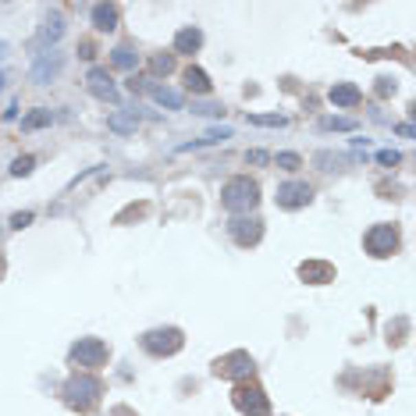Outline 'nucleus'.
Wrapping results in <instances>:
<instances>
[{"label": "nucleus", "mask_w": 416, "mask_h": 416, "mask_svg": "<svg viewBox=\"0 0 416 416\" xmlns=\"http://www.w3.org/2000/svg\"><path fill=\"white\" fill-rule=\"evenodd\" d=\"M256 203H260V185L249 178H232L221 189V206L228 214H249L256 210Z\"/></svg>", "instance_id": "nucleus-1"}, {"label": "nucleus", "mask_w": 416, "mask_h": 416, "mask_svg": "<svg viewBox=\"0 0 416 416\" xmlns=\"http://www.w3.org/2000/svg\"><path fill=\"white\" fill-rule=\"evenodd\" d=\"M100 381L96 377H89V373H82V377H72L68 384H65V402L72 406V409H78V413H89L96 402H100Z\"/></svg>", "instance_id": "nucleus-2"}, {"label": "nucleus", "mask_w": 416, "mask_h": 416, "mask_svg": "<svg viewBox=\"0 0 416 416\" xmlns=\"http://www.w3.org/2000/svg\"><path fill=\"white\" fill-rule=\"evenodd\" d=\"M395 249H399V232H395V224H373L370 232H366V253L370 256H391Z\"/></svg>", "instance_id": "nucleus-3"}, {"label": "nucleus", "mask_w": 416, "mask_h": 416, "mask_svg": "<svg viewBox=\"0 0 416 416\" xmlns=\"http://www.w3.org/2000/svg\"><path fill=\"white\" fill-rule=\"evenodd\" d=\"M232 402H235V409L245 413V416H267V409H270L263 388H256V384H239V388L232 391Z\"/></svg>", "instance_id": "nucleus-4"}, {"label": "nucleus", "mask_w": 416, "mask_h": 416, "mask_svg": "<svg viewBox=\"0 0 416 416\" xmlns=\"http://www.w3.org/2000/svg\"><path fill=\"white\" fill-rule=\"evenodd\" d=\"M182 345H185V338H182L178 327H164V331H150V335H142V349L153 352V356H175Z\"/></svg>", "instance_id": "nucleus-5"}, {"label": "nucleus", "mask_w": 416, "mask_h": 416, "mask_svg": "<svg viewBox=\"0 0 416 416\" xmlns=\"http://www.w3.org/2000/svg\"><path fill=\"white\" fill-rule=\"evenodd\" d=\"M107 342H100V338H78L72 345V360L78 366H100V363H107Z\"/></svg>", "instance_id": "nucleus-6"}, {"label": "nucleus", "mask_w": 416, "mask_h": 416, "mask_svg": "<svg viewBox=\"0 0 416 416\" xmlns=\"http://www.w3.org/2000/svg\"><path fill=\"white\" fill-rule=\"evenodd\" d=\"M214 373L217 377H249V373H253V356H249V352H228V356H221L217 363H214Z\"/></svg>", "instance_id": "nucleus-7"}, {"label": "nucleus", "mask_w": 416, "mask_h": 416, "mask_svg": "<svg viewBox=\"0 0 416 416\" xmlns=\"http://www.w3.org/2000/svg\"><path fill=\"white\" fill-rule=\"evenodd\" d=\"M309 199H314V189H309L306 182H285V185H278V206H285V210H299V206H306Z\"/></svg>", "instance_id": "nucleus-8"}, {"label": "nucleus", "mask_w": 416, "mask_h": 416, "mask_svg": "<svg viewBox=\"0 0 416 416\" xmlns=\"http://www.w3.org/2000/svg\"><path fill=\"white\" fill-rule=\"evenodd\" d=\"M228 232H232V239L239 245H256L263 239V221H256V217H235L232 224H228Z\"/></svg>", "instance_id": "nucleus-9"}, {"label": "nucleus", "mask_w": 416, "mask_h": 416, "mask_svg": "<svg viewBox=\"0 0 416 416\" xmlns=\"http://www.w3.org/2000/svg\"><path fill=\"white\" fill-rule=\"evenodd\" d=\"M86 82H89V89H93V96H100V100H107V103H118V86H114V78L103 72V68H93L89 75H86Z\"/></svg>", "instance_id": "nucleus-10"}, {"label": "nucleus", "mask_w": 416, "mask_h": 416, "mask_svg": "<svg viewBox=\"0 0 416 416\" xmlns=\"http://www.w3.org/2000/svg\"><path fill=\"white\" fill-rule=\"evenodd\" d=\"M327 100L335 103V107H356V103L363 100V93L352 86V82H335V86H331V93H327Z\"/></svg>", "instance_id": "nucleus-11"}, {"label": "nucleus", "mask_w": 416, "mask_h": 416, "mask_svg": "<svg viewBox=\"0 0 416 416\" xmlns=\"http://www.w3.org/2000/svg\"><path fill=\"white\" fill-rule=\"evenodd\" d=\"M299 278H303V281H309V285H327L331 278H335V267H331V263H317V260H309V263H303V267H299Z\"/></svg>", "instance_id": "nucleus-12"}, {"label": "nucleus", "mask_w": 416, "mask_h": 416, "mask_svg": "<svg viewBox=\"0 0 416 416\" xmlns=\"http://www.w3.org/2000/svg\"><path fill=\"white\" fill-rule=\"evenodd\" d=\"M93 25L100 32H114L118 29V8L114 4H96L93 8Z\"/></svg>", "instance_id": "nucleus-13"}, {"label": "nucleus", "mask_w": 416, "mask_h": 416, "mask_svg": "<svg viewBox=\"0 0 416 416\" xmlns=\"http://www.w3.org/2000/svg\"><path fill=\"white\" fill-rule=\"evenodd\" d=\"M57 72H61V54H43L36 61V68H32V78L36 82H50Z\"/></svg>", "instance_id": "nucleus-14"}, {"label": "nucleus", "mask_w": 416, "mask_h": 416, "mask_svg": "<svg viewBox=\"0 0 416 416\" xmlns=\"http://www.w3.org/2000/svg\"><path fill=\"white\" fill-rule=\"evenodd\" d=\"M199 47H203V32L193 29V25L182 29V32L175 36V50H178V54H196Z\"/></svg>", "instance_id": "nucleus-15"}, {"label": "nucleus", "mask_w": 416, "mask_h": 416, "mask_svg": "<svg viewBox=\"0 0 416 416\" xmlns=\"http://www.w3.org/2000/svg\"><path fill=\"white\" fill-rule=\"evenodd\" d=\"M150 96L160 103V107H171V111H178V107H182V93H178V89H171V86H150Z\"/></svg>", "instance_id": "nucleus-16"}, {"label": "nucleus", "mask_w": 416, "mask_h": 416, "mask_svg": "<svg viewBox=\"0 0 416 416\" xmlns=\"http://www.w3.org/2000/svg\"><path fill=\"white\" fill-rule=\"evenodd\" d=\"M135 124H139V118H135V114H121V111H118V114H111V118H107V129H111V132H118V135L135 132Z\"/></svg>", "instance_id": "nucleus-17"}, {"label": "nucleus", "mask_w": 416, "mask_h": 416, "mask_svg": "<svg viewBox=\"0 0 416 416\" xmlns=\"http://www.w3.org/2000/svg\"><path fill=\"white\" fill-rule=\"evenodd\" d=\"M185 86H189L193 93H210L214 86H210V78H206V72H199V68H189V72H185Z\"/></svg>", "instance_id": "nucleus-18"}, {"label": "nucleus", "mask_w": 416, "mask_h": 416, "mask_svg": "<svg viewBox=\"0 0 416 416\" xmlns=\"http://www.w3.org/2000/svg\"><path fill=\"white\" fill-rule=\"evenodd\" d=\"M111 61H114L121 72H132V68L139 65V57H135L132 47H114V50H111Z\"/></svg>", "instance_id": "nucleus-19"}, {"label": "nucleus", "mask_w": 416, "mask_h": 416, "mask_svg": "<svg viewBox=\"0 0 416 416\" xmlns=\"http://www.w3.org/2000/svg\"><path fill=\"white\" fill-rule=\"evenodd\" d=\"M39 36H43V43H57V39L65 36V18H61V14H50Z\"/></svg>", "instance_id": "nucleus-20"}, {"label": "nucleus", "mask_w": 416, "mask_h": 416, "mask_svg": "<svg viewBox=\"0 0 416 416\" xmlns=\"http://www.w3.org/2000/svg\"><path fill=\"white\" fill-rule=\"evenodd\" d=\"M50 121H54V114L39 107V111H32V114H29V118L22 121V129H25V132H36V129H47Z\"/></svg>", "instance_id": "nucleus-21"}, {"label": "nucleus", "mask_w": 416, "mask_h": 416, "mask_svg": "<svg viewBox=\"0 0 416 416\" xmlns=\"http://www.w3.org/2000/svg\"><path fill=\"white\" fill-rule=\"evenodd\" d=\"M320 129H324V132H352V129H356V121L331 114V118H320Z\"/></svg>", "instance_id": "nucleus-22"}, {"label": "nucleus", "mask_w": 416, "mask_h": 416, "mask_svg": "<svg viewBox=\"0 0 416 416\" xmlns=\"http://www.w3.org/2000/svg\"><path fill=\"white\" fill-rule=\"evenodd\" d=\"M150 68H153L157 75H168V72L175 68V57H171V54H157V57L150 61Z\"/></svg>", "instance_id": "nucleus-23"}, {"label": "nucleus", "mask_w": 416, "mask_h": 416, "mask_svg": "<svg viewBox=\"0 0 416 416\" xmlns=\"http://www.w3.org/2000/svg\"><path fill=\"white\" fill-rule=\"evenodd\" d=\"M249 121L263 124V129H281V124H285V118H278V114H249Z\"/></svg>", "instance_id": "nucleus-24"}, {"label": "nucleus", "mask_w": 416, "mask_h": 416, "mask_svg": "<svg viewBox=\"0 0 416 416\" xmlns=\"http://www.w3.org/2000/svg\"><path fill=\"white\" fill-rule=\"evenodd\" d=\"M228 135H232V129H210V132L196 142V146H214V142H224Z\"/></svg>", "instance_id": "nucleus-25"}, {"label": "nucleus", "mask_w": 416, "mask_h": 416, "mask_svg": "<svg viewBox=\"0 0 416 416\" xmlns=\"http://www.w3.org/2000/svg\"><path fill=\"white\" fill-rule=\"evenodd\" d=\"M32 164H36L32 157H18V160L11 164V175H18V178H22V175H29V171H32Z\"/></svg>", "instance_id": "nucleus-26"}, {"label": "nucleus", "mask_w": 416, "mask_h": 416, "mask_svg": "<svg viewBox=\"0 0 416 416\" xmlns=\"http://www.w3.org/2000/svg\"><path fill=\"white\" fill-rule=\"evenodd\" d=\"M299 164H303V160H299L296 153H278V168H285V171H296Z\"/></svg>", "instance_id": "nucleus-27"}, {"label": "nucleus", "mask_w": 416, "mask_h": 416, "mask_svg": "<svg viewBox=\"0 0 416 416\" xmlns=\"http://www.w3.org/2000/svg\"><path fill=\"white\" fill-rule=\"evenodd\" d=\"M377 160L384 164V168H395V164H399L402 157H399V153H395V150H381V153H377Z\"/></svg>", "instance_id": "nucleus-28"}, {"label": "nucleus", "mask_w": 416, "mask_h": 416, "mask_svg": "<svg viewBox=\"0 0 416 416\" xmlns=\"http://www.w3.org/2000/svg\"><path fill=\"white\" fill-rule=\"evenodd\" d=\"M196 114H206V118H214V114H224V107H214V103H203V107H193Z\"/></svg>", "instance_id": "nucleus-29"}, {"label": "nucleus", "mask_w": 416, "mask_h": 416, "mask_svg": "<svg viewBox=\"0 0 416 416\" xmlns=\"http://www.w3.org/2000/svg\"><path fill=\"white\" fill-rule=\"evenodd\" d=\"M25 224H32V214L25 210V214H14L11 217V228H25Z\"/></svg>", "instance_id": "nucleus-30"}, {"label": "nucleus", "mask_w": 416, "mask_h": 416, "mask_svg": "<svg viewBox=\"0 0 416 416\" xmlns=\"http://www.w3.org/2000/svg\"><path fill=\"white\" fill-rule=\"evenodd\" d=\"M377 93H381V96L395 93V82H391V78H377Z\"/></svg>", "instance_id": "nucleus-31"}, {"label": "nucleus", "mask_w": 416, "mask_h": 416, "mask_svg": "<svg viewBox=\"0 0 416 416\" xmlns=\"http://www.w3.org/2000/svg\"><path fill=\"white\" fill-rule=\"evenodd\" d=\"M245 160H253V164H263V160H267V153H263V150H253V153H245Z\"/></svg>", "instance_id": "nucleus-32"}, {"label": "nucleus", "mask_w": 416, "mask_h": 416, "mask_svg": "<svg viewBox=\"0 0 416 416\" xmlns=\"http://www.w3.org/2000/svg\"><path fill=\"white\" fill-rule=\"evenodd\" d=\"M0 89H4V75H0Z\"/></svg>", "instance_id": "nucleus-33"}, {"label": "nucleus", "mask_w": 416, "mask_h": 416, "mask_svg": "<svg viewBox=\"0 0 416 416\" xmlns=\"http://www.w3.org/2000/svg\"><path fill=\"white\" fill-rule=\"evenodd\" d=\"M0 274H4V260H0Z\"/></svg>", "instance_id": "nucleus-34"}]
</instances>
